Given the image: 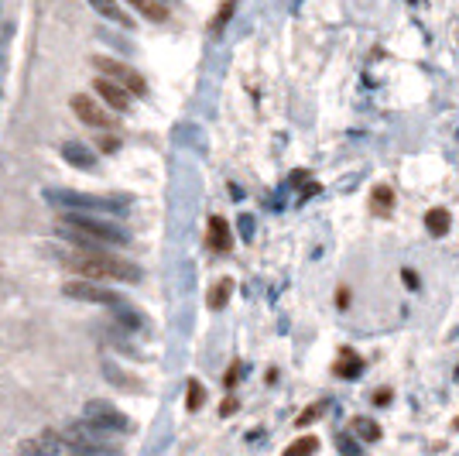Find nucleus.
<instances>
[{
  "instance_id": "f257e3e1",
  "label": "nucleus",
  "mask_w": 459,
  "mask_h": 456,
  "mask_svg": "<svg viewBox=\"0 0 459 456\" xmlns=\"http://www.w3.org/2000/svg\"><path fill=\"white\" fill-rule=\"evenodd\" d=\"M55 257L62 268L76 271L79 278L89 282H103V278H117V282H141V268L130 264L117 254H107V250L96 248H55Z\"/></svg>"
},
{
  "instance_id": "f03ea898",
  "label": "nucleus",
  "mask_w": 459,
  "mask_h": 456,
  "mask_svg": "<svg viewBox=\"0 0 459 456\" xmlns=\"http://www.w3.org/2000/svg\"><path fill=\"white\" fill-rule=\"evenodd\" d=\"M55 234L72 244V248H96V250H107V248H127L130 244V234L107 223L103 216H93V213H62L55 220Z\"/></svg>"
},
{
  "instance_id": "7ed1b4c3",
  "label": "nucleus",
  "mask_w": 459,
  "mask_h": 456,
  "mask_svg": "<svg viewBox=\"0 0 459 456\" xmlns=\"http://www.w3.org/2000/svg\"><path fill=\"white\" fill-rule=\"evenodd\" d=\"M59 436H62L76 453H83V456H89V453H103V456L117 453V439H114V432L93 425L89 418H86V422H72V425H65Z\"/></svg>"
},
{
  "instance_id": "20e7f679",
  "label": "nucleus",
  "mask_w": 459,
  "mask_h": 456,
  "mask_svg": "<svg viewBox=\"0 0 459 456\" xmlns=\"http://www.w3.org/2000/svg\"><path fill=\"white\" fill-rule=\"evenodd\" d=\"M89 66H93L103 79H114L117 86H124L130 96H148V79H144L137 69H130L127 62H120V59H110V55H93V59H89Z\"/></svg>"
},
{
  "instance_id": "39448f33",
  "label": "nucleus",
  "mask_w": 459,
  "mask_h": 456,
  "mask_svg": "<svg viewBox=\"0 0 459 456\" xmlns=\"http://www.w3.org/2000/svg\"><path fill=\"white\" fill-rule=\"evenodd\" d=\"M52 203L65 206V213H117V199H103V196H83V192H48Z\"/></svg>"
},
{
  "instance_id": "423d86ee",
  "label": "nucleus",
  "mask_w": 459,
  "mask_h": 456,
  "mask_svg": "<svg viewBox=\"0 0 459 456\" xmlns=\"http://www.w3.org/2000/svg\"><path fill=\"white\" fill-rule=\"evenodd\" d=\"M69 107H72V114H76L86 127H96V130H114V127H117V117L107 114V110H103L93 96H86V93H76V96L69 100Z\"/></svg>"
},
{
  "instance_id": "0eeeda50",
  "label": "nucleus",
  "mask_w": 459,
  "mask_h": 456,
  "mask_svg": "<svg viewBox=\"0 0 459 456\" xmlns=\"http://www.w3.org/2000/svg\"><path fill=\"white\" fill-rule=\"evenodd\" d=\"M62 291L69 298H79V302H93V305H120V295L110 289H103L100 282H89V278H76V282H65Z\"/></svg>"
},
{
  "instance_id": "6e6552de",
  "label": "nucleus",
  "mask_w": 459,
  "mask_h": 456,
  "mask_svg": "<svg viewBox=\"0 0 459 456\" xmlns=\"http://www.w3.org/2000/svg\"><path fill=\"white\" fill-rule=\"evenodd\" d=\"M21 456H83V453H76L59 432H45L38 439L21 443Z\"/></svg>"
},
{
  "instance_id": "1a4fd4ad",
  "label": "nucleus",
  "mask_w": 459,
  "mask_h": 456,
  "mask_svg": "<svg viewBox=\"0 0 459 456\" xmlns=\"http://www.w3.org/2000/svg\"><path fill=\"white\" fill-rule=\"evenodd\" d=\"M86 418H89L93 425H100V429H110V432L127 429L124 412H117L110 402H89V405H86Z\"/></svg>"
},
{
  "instance_id": "9d476101",
  "label": "nucleus",
  "mask_w": 459,
  "mask_h": 456,
  "mask_svg": "<svg viewBox=\"0 0 459 456\" xmlns=\"http://www.w3.org/2000/svg\"><path fill=\"white\" fill-rule=\"evenodd\" d=\"M93 89L103 96V103H107V107H114V110H120V114H127V110H130V100H134V96L127 93L124 86L114 83V79H103V76H100V79L93 83Z\"/></svg>"
},
{
  "instance_id": "9b49d317",
  "label": "nucleus",
  "mask_w": 459,
  "mask_h": 456,
  "mask_svg": "<svg viewBox=\"0 0 459 456\" xmlns=\"http://www.w3.org/2000/svg\"><path fill=\"white\" fill-rule=\"evenodd\" d=\"M62 158H65L72 168H79V172H93V168H96V155H93L86 144H79V141H65V144H62Z\"/></svg>"
},
{
  "instance_id": "f8f14e48",
  "label": "nucleus",
  "mask_w": 459,
  "mask_h": 456,
  "mask_svg": "<svg viewBox=\"0 0 459 456\" xmlns=\"http://www.w3.org/2000/svg\"><path fill=\"white\" fill-rule=\"evenodd\" d=\"M206 244H209L212 250H219V254L233 248V234H230V227H226V220H223V216H209Z\"/></svg>"
},
{
  "instance_id": "ddd939ff",
  "label": "nucleus",
  "mask_w": 459,
  "mask_h": 456,
  "mask_svg": "<svg viewBox=\"0 0 459 456\" xmlns=\"http://www.w3.org/2000/svg\"><path fill=\"white\" fill-rule=\"evenodd\" d=\"M100 17H107V21H114V24H120V28H134V21H130V14L124 10V3L120 0H86Z\"/></svg>"
},
{
  "instance_id": "4468645a",
  "label": "nucleus",
  "mask_w": 459,
  "mask_h": 456,
  "mask_svg": "<svg viewBox=\"0 0 459 456\" xmlns=\"http://www.w3.org/2000/svg\"><path fill=\"white\" fill-rule=\"evenodd\" d=\"M449 223H453V220H449L446 209H428V213H425V230H428L432 237H446V234H449Z\"/></svg>"
},
{
  "instance_id": "2eb2a0df",
  "label": "nucleus",
  "mask_w": 459,
  "mask_h": 456,
  "mask_svg": "<svg viewBox=\"0 0 459 456\" xmlns=\"http://www.w3.org/2000/svg\"><path fill=\"white\" fill-rule=\"evenodd\" d=\"M124 3H130L134 10H141V14L151 17V21H168V7L162 0H124Z\"/></svg>"
},
{
  "instance_id": "dca6fc26",
  "label": "nucleus",
  "mask_w": 459,
  "mask_h": 456,
  "mask_svg": "<svg viewBox=\"0 0 459 456\" xmlns=\"http://www.w3.org/2000/svg\"><path fill=\"white\" fill-rule=\"evenodd\" d=\"M339 377H357V374L364 371V360L353 354V350H343L339 354V360H336V367H333Z\"/></svg>"
},
{
  "instance_id": "f3484780",
  "label": "nucleus",
  "mask_w": 459,
  "mask_h": 456,
  "mask_svg": "<svg viewBox=\"0 0 459 456\" xmlns=\"http://www.w3.org/2000/svg\"><path fill=\"white\" fill-rule=\"evenodd\" d=\"M391 203H394V192H391L387 185H377L374 196H371V209H374V216H387V213H391Z\"/></svg>"
},
{
  "instance_id": "a211bd4d",
  "label": "nucleus",
  "mask_w": 459,
  "mask_h": 456,
  "mask_svg": "<svg viewBox=\"0 0 459 456\" xmlns=\"http://www.w3.org/2000/svg\"><path fill=\"white\" fill-rule=\"evenodd\" d=\"M230 295H233V282H230V278H219V282L212 285V291H209V309H223Z\"/></svg>"
},
{
  "instance_id": "6ab92c4d",
  "label": "nucleus",
  "mask_w": 459,
  "mask_h": 456,
  "mask_svg": "<svg viewBox=\"0 0 459 456\" xmlns=\"http://www.w3.org/2000/svg\"><path fill=\"white\" fill-rule=\"evenodd\" d=\"M353 432L364 439V443H377L380 439V425L374 418H353Z\"/></svg>"
},
{
  "instance_id": "aec40b11",
  "label": "nucleus",
  "mask_w": 459,
  "mask_h": 456,
  "mask_svg": "<svg viewBox=\"0 0 459 456\" xmlns=\"http://www.w3.org/2000/svg\"><path fill=\"white\" fill-rule=\"evenodd\" d=\"M316 450H319V439H316V436H302V439H295L281 456H312Z\"/></svg>"
},
{
  "instance_id": "412c9836",
  "label": "nucleus",
  "mask_w": 459,
  "mask_h": 456,
  "mask_svg": "<svg viewBox=\"0 0 459 456\" xmlns=\"http://www.w3.org/2000/svg\"><path fill=\"white\" fill-rule=\"evenodd\" d=\"M203 402H206L203 384H199V381H189V391H185V409H189V412H199V409H203Z\"/></svg>"
},
{
  "instance_id": "4be33fe9",
  "label": "nucleus",
  "mask_w": 459,
  "mask_h": 456,
  "mask_svg": "<svg viewBox=\"0 0 459 456\" xmlns=\"http://www.w3.org/2000/svg\"><path fill=\"white\" fill-rule=\"evenodd\" d=\"M233 7H237V0H223V7H219V14L212 17V31H219L226 21H230V14H233Z\"/></svg>"
},
{
  "instance_id": "5701e85b",
  "label": "nucleus",
  "mask_w": 459,
  "mask_h": 456,
  "mask_svg": "<svg viewBox=\"0 0 459 456\" xmlns=\"http://www.w3.org/2000/svg\"><path fill=\"white\" fill-rule=\"evenodd\" d=\"M319 415H322V405H309L305 412L298 415V425H309V422H316Z\"/></svg>"
},
{
  "instance_id": "b1692460",
  "label": "nucleus",
  "mask_w": 459,
  "mask_h": 456,
  "mask_svg": "<svg viewBox=\"0 0 459 456\" xmlns=\"http://www.w3.org/2000/svg\"><path fill=\"white\" fill-rule=\"evenodd\" d=\"M237 374H240V364H233V367L226 371V381H223V384H226V388H233V384H237Z\"/></svg>"
},
{
  "instance_id": "393cba45",
  "label": "nucleus",
  "mask_w": 459,
  "mask_h": 456,
  "mask_svg": "<svg viewBox=\"0 0 459 456\" xmlns=\"http://www.w3.org/2000/svg\"><path fill=\"white\" fill-rule=\"evenodd\" d=\"M401 275H405V282H408V289H418V275H415V271H412V268H405Z\"/></svg>"
},
{
  "instance_id": "a878e982",
  "label": "nucleus",
  "mask_w": 459,
  "mask_h": 456,
  "mask_svg": "<svg viewBox=\"0 0 459 456\" xmlns=\"http://www.w3.org/2000/svg\"><path fill=\"white\" fill-rule=\"evenodd\" d=\"M233 409H237V402H233V398H226V402L219 405V415H230V412H233Z\"/></svg>"
},
{
  "instance_id": "bb28decb",
  "label": "nucleus",
  "mask_w": 459,
  "mask_h": 456,
  "mask_svg": "<svg viewBox=\"0 0 459 456\" xmlns=\"http://www.w3.org/2000/svg\"><path fill=\"white\" fill-rule=\"evenodd\" d=\"M336 305L346 309V305H350V291H339V295H336Z\"/></svg>"
},
{
  "instance_id": "cd10ccee",
  "label": "nucleus",
  "mask_w": 459,
  "mask_h": 456,
  "mask_svg": "<svg viewBox=\"0 0 459 456\" xmlns=\"http://www.w3.org/2000/svg\"><path fill=\"white\" fill-rule=\"evenodd\" d=\"M374 402H377V405H387V402H391V391H380V395H377Z\"/></svg>"
}]
</instances>
